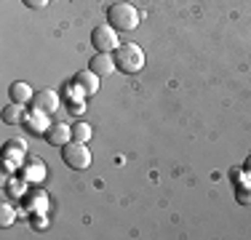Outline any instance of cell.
<instances>
[{"instance_id":"16","label":"cell","mask_w":251,"mask_h":240,"mask_svg":"<svg viewBox=\"0 0 251 240\" xmlns=\"http://www.w3.org/2000/svg\"><path fill=\"white\" fill-rule=\"evenodd\" d=\"M235 200L241 203V206H251V187H243V184H238Z\"/></svg>"},{"instance_id":"17","label":"cell","mask_w":251,"mask_h":240,"mask_svg":"<svg viewBox=\"0 0 251 240\" xmlns=\"http://www.w3.org/2000/svg\"><path fill=\"white\" fill-rule=\"evenodd\" d=\"M0 211H3V216H0V224L8 227L11 221H14V208H11L8 203H3V208H0Z\"/></svg>"},{"instance_id":"4","label":"cell","mask_w":251,"mask_h":240,"mask_svg":"<svg viewBox=\"0 0 251 240\" xmlns=\"http://www.w3.org/2000/svg\"><path fill=\"white\" fill-rule=\"evenodd\" d=\"M91 46L97 51H104V53H112L118 46V29L110 27V24H99V27L91 29Z\"/></svg>"},{"instance_id":"12","label":"cell","mask_w":251,"mask_h":240,"mask_svg":"<svg viewBox=\"0 0 251 240\" xmlns=\"http://www.w3.org/2000/svg\"><path fill=\"white\" fill-rule=\"evenodd\" d=\"M22 171H25L27 182H43V179H46V163H43V160H38V158L27 160V166L22 168Z\"/></svg>"},{"instance_id":"1","label":"cell","mask_w":251,"mask_h":240,"mask_svg":"<svg viewBox=\"0 0 251 240\" xmlns=\"http://www.w3.org/2000/svg\"><path fill=\"white\" fill-rule=\"evenodd\" d=\"M112 56H115L118 70H123L126 75H134V72H139L142 67H145V62H147L142 46H136V43H121L115 51H112Z\"/></svg>"},{"instance_id":"6","label":"cell","mask_w":251,"mask_h":240,"mask_svg":"<svg viewBox=\"0 0 251 240\" xmlns=\"http://www.w3.org/2000/svg\"><path fill=\"white\" fill-rule=\"evenodd\" d=\"M46 142L51 144V147H64L67 142H73V125L67 123H51L49 131H46Z\"/></svg>"},{"instance_id":"21","label":"cell","mask_w":251,"mask_h":240,"mask_svg":"<svg viewBox=\"0 0 251 240\" xmlns=\"http://www.w3.org/2000/svg\"><path fill=\"white\" fill-rule=\"evenodd\" d=\"M243 171H246V173H249V176H251V155H249V158H246V160H243Z\"/></svg>"},{"instance_id":"13","label":"cell","mask_w":251,"mask_h":240,"mask_svg":"<svg viewBox=\"0 0 251 240\" xmlns=\"http://www.w3.org/2000/svg\"><path fill=\"white\" fill-rule=\"evenodd\" d=\"M25 104H16V101H11L8 107L3 110V123H8V125H19V123H25Z\"/></svg>"},{"instance_id":"3","label":"cell","mask_w":251,"mask_h":240,"mask_svg":"<svg viewBox=\"0 0 251 240\" xmlns=\"http://www.w3.org/2000/svg\"><path fill=\"white\" fill-rule=\"evenodd\" d=\"M62 160L73 171H88V166H91V149L86 147V142H67L62 147Z\"/></svg>"},{"instance_id":"19","label":"cell","mask_w":251,"mask_h":240,"mask_svg":"<svg viewBox=\"0 0 251 240\" xmlns=\"http://www.w3.org/2000/svg\"><path fill=\"white\" fill-rule=\"evenodd\" d=\"M25 5H29V8H46L49 0H25Z\"/></svg>"},{"instance_id":"15","label":"cell","mask_w":251,"mask_h":240,"mask_svg":"<svg viewBox=\"0 0 251 240\" xmlns=\"http://www.w3.org/2000/svg\"><path fill=\"white\" fill-rule=\"evenodd\" d=\"M91 136H94V131H91V125H88V123H83V120H80V123L73 125V142H88Z\"/></svg>"},{"instance_id":"14","label":"cell","mask_w":251,"mask_h":240,"mask_svg":"<svg viewBox=\"0 0 251 240\" xmlns=\"http://www.w3.org/2000/svg\"><path fill=\"white\" fill-rule=\"evenodd\" d=\"M25 155H27V144L22 139L5 142V163H14V158L19 160V158H25Z\"/></svg>"},{"instance_id":"20","label":"cell","mask_w":251,"mask_h":240,"mask_svg":"<svg viewBox=\"0 0 251 240\" xmlns=\"http://www.w3.org/2000/svg\"><path fill=\"white\" fill-rule=\"evenodd\" d=\"M32 227H35V230H38V227H46V219H43V216H35V219H32Z\"/></svg>"},{"instance_id":"11","label":"cell","mask_w":251,"mask_h":240,"mask_svg":"<svg viewBox=\"0 0 251 240\" xmlns=\"http://www.w3.org/2000/svg\"><path fill=\"white\" fill-rule=\"evenodd\" d=\"M22 200H25V208H29V214H46L49 208V197L43 192H27Z\"/></svg>"},{"instance_id":"18","label":"cell","mask_w":251,"mask_h":240,"mask_svg":"<svg viewBox=\"0 0 251 240\" xmlns=\"http://www.w3.org/2000/svg\"><path fill=\"white\" fill-rule=\"evenodd\" d=\"M25 182H27V179H25ZM25 182H11V184H8V195H14V197H25L27 192H22V190H25Z\"/></svg>"},{"instance_id":"5","label":"cell","mask_w":251,"mask_h":240,"mask_svg":"<svg viewBox=\"0 0 251 240\" xmlns=\"http://www.w3.org/2000/svg\"><path fill=\"white\" fill-rule=\"evenodd\" d=\"M59 107H62V96H59L56 91H51V88H40V91L35 94V99H32V110L46 112V115H53Z\"/></svg>"},{"instance_id":"2","label":"cell","mask_w":251,"mask_h":240,"mask_svg":"<svg viewBox=\"0 0 251 240\" xmlns=\"http://www.w3.org/2000/svg\"><path fill=\"white\" fill-rule=\"evenodd\" d=\"M107 24L110 27H115L118 32H131V29H136V24H139V11L134 8L131 3H112L110 8H107Z\"/></svg>"},{"instance_id":"10","label":"cell","mask_w":251,"mask_h":240,"mask_svg":"<svg viewBox=\"0 0 251 240\" xmlns=\"http://www.w3.org/2000/svg\"><path fill=\"white\" fill-rule=\"evenodd\" d=\"M75 86H80L83 88V94H97L99 91V75L97 72H91V70H80L75 75Z\"/></svg>"},{"instance_id":"7","label":"cell","mask_w":251,"mask_h":240,"mask_svg":"<svg viewBox=\"0 0 251 240\" xmlns=\"http://www.w3.org/2000/svg\"><path fill=\"white\" fill-rule=\"evenodd\" d=\"M88 70H91V72H97L99 77L112 75V72L118 70L115 56H112V53H104V51H97V53H94V59L88 62Z\"/></svg>"},{"instance_id":"9","label":"cell","mask_w":251,"mask_h":240,"mask_svg":"<svg viewBox=\"0 0 251 240\" xmlns=\"http://www.w3.org/2000/svg\"><path fill=\"white\" fill-rule=\"evenodd\" d=\"M25 128L29 131V134H46V131H49V115H46V112H38V110H32V112H27L25 115Z\"/></svg>"},{"instance_id":"8","label":"cell","mask_w":251,"mask_h":240,"mask_svg":"<svg viewBox=\"0 0 251 240\" xmlns=\"http://www.w3.org/2000/svg\"><path fill=\"white\" fill-rule=\"evenodd\" d=\"M8 96H11V101H16V104H32L35 91H32V86H29V83L14 80V83H11V88H8Z\"/></svg>"}]
</instances>
